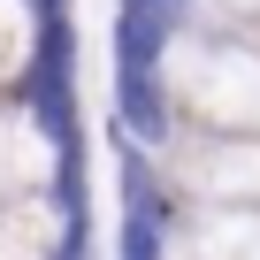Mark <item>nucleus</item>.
I'll use <instances>...</instances> for the list:
<instances>
[{
	"label": "nucleus",
	"instance_id": "2",
	"mask_svg": "<svg viewBox=\"0 0 260 260\" xmlns=\"http://www.w3.org/2000/svg\"><path fill=\"white\" fill-rule=\"evenodd\" d=\"M176 191L207 199V207H260V138L252 130H199V138H169V169Z\"/></svg>",
	"mask_w": 260,
	"mask_h": 260
},
{
	"label": "nucleus",
	"instance_id": "1",
	"mask_svg": "<svg viewBox=\"0 0 260 260\" xmlns=\"http://www.w3.org/2000/svg\"><path fill=\"white\" fill-rule=\"evenodd\" d=\"M169 115L199 130H252L260 138V46L245 31H169V46L146 61Z\"/></svg>",
	"mask_w": 260,
	"mask_h": 260
}]
</instances>
